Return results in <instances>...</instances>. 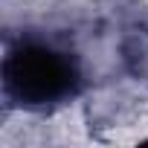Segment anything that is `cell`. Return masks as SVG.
<instances>
[{
  "label": "cell",
  "instance_id": "6da1fadb",
  "mask_svg": "<svg viewBox=\"0 0 148 148\" xmlns=\"http://www.w3.org/2000/svg\"><path fill=\"white\" fill-rule=\"evenodd\" d=\"M6 87L23 105H47L73 93L76 70L55 49L26 44L6 58Z\"/></svg>",
  "mask_w": 148,
  "mask_h": 148
}]
</instances>
